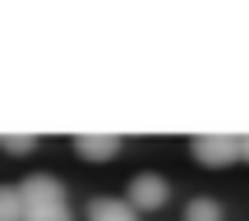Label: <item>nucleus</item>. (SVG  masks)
Listing matches in <instances>:
<instances>
[{"label":"nucleus","mask_w":249,"mask_h":221,"mask_svg":"<svg viewBox=\"0 0 249 221\" xmlns=\"http://www.w3.org/2000/svg\"><path fill=\"white\" fill-rule=\"evenodd\" d=\"M189 152L203 166H231L240 157V134H194L189 138Z\"/></svg>","instance_id":"1"},{"label":"nucleus","mask_w":249,"mask_h":221,"mask_svg":"<svg viewBox=\"0 0 249 221\" xmlns=\"http://www.w3.org/2000/svg\"><path fill=\"white\" fill-rule=\"evenodd\" d=\"M134 203V212H157V207H166L171 198V180L157 175V170H139V175L129 180V194H124Z\"/></svg>","instance_id":"2"},{"label":"nucleus","mask_w":249,"mask_h":221,"mask_svg":"<svg viewBox=\"0 0 249 221\" xmlns=\"http://www.w3.org/2000/svg\"><path fill=\"white\" fill-rule=\"evenodd\" d=\"M18 189H23V203H28V207H37V203H70V194H65V180L46 175V170L28 175Z\"/></svg>","instance_id":"3"},{"label":"nucleus","mask_w":249,"mask_h":221,"mask_svg":"<svg viewBox=\"0 0 249 221\" xmlns=\"http://www.w3.org/2000/svg\"><path fill=\"white\" fill-rule=\"evenodd\" d=\"M70 143H74V152H79L83 161H111L124 138H120V134H74Z\"/></svg>","instance_id":"4"},{"label":"nucleus","mask_w":249,"mask_h":221,"mask_svg":"<svg viewBox=\"0 0 249 221\" xmlns=\"http://www.w3.org/2000/svg\"><path fill=\"white\" fill-rule=\"evenodd\" d=\"M83 221H139V212H134L129 198H88V207H83Z\"/></svg>","instance_id":"5"},{"label":"nucleus","mask_w":249,"mask_h":221,"mask_svg":"<svg viewBox=\"0 0 249 221\" xmlns=\"http://www.w3.org/2000/svg\"><path fill=\"white\" fill-rule=\"evenodd\" d=\"M0 221H28V203L18 185H0Z\"/></svg>","instance_id":"6"},{"label":"nucleus","mask_w":249,"mask_h":221,"mask_svg":"<svg viewBox=\"0 0 249 221\" xmlns=\"http://www.w3.org/2000/svg\"><path fill=\"white\" fill-rule=\"evenodd\" d=\"M222 203L217 198H189L185 203V221H222Z\"/></svg>","instance_id":"7"},{"label":"nucleus","mask_w":249,"mask_h":221,"mask_svg":"<svg viewBox=\"0 0 249 221\" xmlns=\"http://www.w3.org/2000/svg\"><path fill=\"white\" fill-rule=\"evenodd\" d=\"M28 221H74V207L70 203H37V207H28Z\"/></svg>","instance_id":"8"},{"label":"nucleus","mask_w":249,"mask_h":221,"mask_svg":"<svg viewBox=\"0 0 249 221\" xmlns=\"http://www.w3.org/2000/svg\"><path fill=\"white\" fill-rule=\"evenodd\" d=\"M0 148H5L9 157H28V152L37 148V134H5V138H0Z\"/></svg>","instance_id":"9"},{"label":"nucleus","mask_w":249,"mask_h":221,"mask_svg":"<svg viewBox=\"0 0 249 221\" xmlns=\"http://www.w3.org/2000/svg\"><path fill=\"white\" fill-rule=\"evenodd\" d=\"M240 157L249 161V134H245V138H240Z\"/></svg>","instance_id":"10"}]
</instances>
